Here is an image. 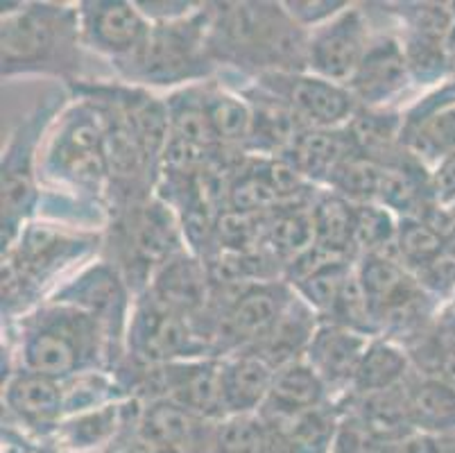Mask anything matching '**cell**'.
Segmentation results:
<instances>
[{
  "mask_svg": "<svg viewBox=\"0 0 455 453\" xmlns=\"http://www.w3.org/2000/svg\"><path fill=\"white\" fill-rule=\"evenodd\" d=\"M310 32L283 3H209V50L218 73L256 80L308 70Z\"/></svg>",
  "mask_w": 455,
  "mask_h": 453,
  "instance_id": "obj_1",
  "label": "cell"
},
{
  "mask_svg": "<svg viewBox=\"0 0 455 453\" xmlns=\"http://www.w3.org/2000/svg\"><path fill=\"white\" fill-rule=\"evenodd\" d=\"M12 368L32 369L57 381L84 372H116L123 363L102 322L77 306L45 299L7 324Z\"/></svg>",
  "mask_w": 455,
  "mask_h": 453,
  "instance_id": "obj_2",
  "label": "cell"
},
{
  "mask_svg": "<svg viewBox=\"0 0 455 453\" xmlns=\"http://www.w3.org/2000/svg\"><path fill=\"white\" fill-rule=\"evenodd\" d=\"M84 41L80 7L68 3H3L0 61L3 80L55 77L66 86L82 82Z\"/></svg>",
  "mask_w": 455,
  "mask_h": 453,
  "instance_id": "obj_3",
  "label": "cell"
},
{
  "mask_svg": "<svg viewBox=\"0 0 455 453\" xmlns=\"http://www.w3.org/2000/svg\"><path fill=\"white\" fill-rule=\"evenodd\" d=\"M102 252V231L35 218L3 252V322L44 304L68 270Z\"/></svg>",
  "mask_w": 455,
  "mask_h": 453,
  "instance_id": "obj_4",
  "label": "cell"
},
{
  "mask_svg": "<svg viewBox=\"0 0 455 453\" xmlns=\"http://www.w3.org/2000/svg\"><path fill=\"white\" fill-rule=\"evenodd\" d=\"M41 189L109 214L105 132L89 100L70 98L45 136L39 161Z\"/></svg>",
  "mask_w": 455,
  "mask_h": 453,
  "instance_id": "obj_5",
  "label": "cell"
},
{
  "mask_svg": "<svg viewBox=\"0 0 455 453\" xmlns=\"http://www.w3.org/2000/svg\"><path fill=\"white\" fill-rule=\"evenodd\" d=\"M186 240L175 211L161 198L114 211L102 231L100 259L123 274L130 290L140 295L168 261L186 252Z\"/></svg>",
  "mask_w": 455,
  "mask_h": 453,
  "instance_id": "obj_6",
  "label": "cell"
},
{
  "mask_svg": "<svg viewBox=\"0 0 455 453\" xmlns=\"http://www.w3.org/2000/svg\"><path fill=\"white\" fill-rule=\"evenodd\" d=\"M66 100H70L66 89H52L36 100V105L19 120L5 150H3V231L0 243L3 252L16 243L30 220L36 218L41 205V177L39 161L44 150L45 136L51 132L52 123L66 109Z\"/></svg>",
  "mask_w": 455,
  "mask_h": 453,
  "instance_id": "obj_7",
  "label": "cell"
},
{
  "mask_svg": "<svg viewBox=\"0 0 455 453\" xmlns=\"http://www.w3.org/2000/svg\"><path fill=\"white\" fill-rule=\"evenodd\" d=\"M121 80L143 89H184L218 75L209 50V3L193 14L168 23H152L139 55L118 70Z\"/></svg>",
  "mask_w": 455,
  "mask_h": 453,
  "instance_id": "obj_8",
  "label": "cell"
},
{
  "mask_svg": "<svg viewBox=\"0 0 455 453\" xmlns=\"http://www.w3.org/2000/svg\"><path fill=\"white\" fill-rule=\"evenodd\" d=\"M215 359L193 320L143 290L136 295L125 334V360L143 368L177 360Z\"/></svg>",
  "mask_w": 455,
  "mask_h": 453,
  "instance_id": "obj_9",
  "label": "cell"
},
{
  "mask_svg": "<svg viewBox=\"0 0 455 453\" xmlns=\"http://www.w3.org/2000/svg\"><path fill=\"white\" fill-rule=\"evenodd\" d=\"M48 299L77 306L93 315L107 329L118 356L125 359V334L136 297L114 265L105 259L91 261L70 279L61 281Z\"/></svg>",
  "mask_w": 455,
  "mask_h": 453,
  "instance_id": "obj_10",
  "label": "cell"
},
{
  "mask_svg": "<svg viewBox=\"0 0 455 453\" xmlns=\"http://www.w3.org/2000/svg\"><path fill=\"white\" fill-rule=\"evenodd\" d=\"M256 86L281 100L304 127L340 130L361 109L349 86L335 85L310 70L304 73H267L256 77Z\"/></svg>",
  "mask_w": 455,
  "mask_h": 453,
  "instance_id": "obj_11",
  "label": "cell"
},
{
  "mask_svg": "<svg viewBox=\"0 0 455 453\" xmlns=\"http://www.w3.org/2000/svg\"><path fill=\"white\" fill-rule=\"evenodd\" d=\"M3 424L19 426V444L30 449L45 440L66 419V401L61 381L32 372V369L12 368L3 385Z\"/></svg>",
  "mask_w": 455,
  "mask_h": 453,
  "instance_id": "obj_12",
  "label": "cell"
},
{
  "mask_svg": "<svg viewBox=\"0 0 455 453\" xmlns=\"http://www.w3.org/2000/svg\"><path fill=\"white\" fill-rule=\"evenodd\" d=\"M370 12L365 5L351 3L345 12L329 23L310 30L308 36V70L335 85L349 86L355 70L361 69L371 44Z\"/></svg>",
  "mask_w": 455,
  "mask_h": 453,
  "instance_id": "obj_13",
  "label": "cell"
},
{
  "mask_svg": "<svg viewBox=\"0 0 455 453\" xmlns=\"http://www.w3.org/2000/svg\"><path fill=\"white\" fill-rule=\"evenodd\" d=\"M77 7L84 48L109 60L116 73L139 55L150 36L152 23L136 3L84 0Z\"/></svg>",
  "mask_w": 455,
  "mask_h": 453,
  "instance_id": "obj_14",
  "label": "cell"
},
{
  "mask_svg": "<svg viewBox=\"0 0 455 453\" xmlns=\"http://www.w3.org/2000/svg\"><path fill=\"white\" fill-rule=\"evenodd\" d=\"M143 404L139 399H118L100 409L66 417L41 442L32 444L30 453H105L125 431L134 429Z\"/></svg>",
  "mask_w": 455,
  "mask_h": 453,
  "instance_id": "obj_15",
  "label": "cell"
},
{
  "mask_svg": "<svg viewBox=\"0 0 455 453\" xmlns=\"http://www.w3.org/2000/svg\"><path fill=\"white\" fill-rule=\"evenodd\" d=\"M415 85L405 50L396 32H374L361 69L355 70L349 91L361 109H396L405 91Z\"/></svg>",
  "mask_w": 455,
  "mask_h": 453,
  "instance_id": "obj_16",
  "label": "cell"
},
{
  "mask_svg": "<svg viewBox=\"0 0 455 453\" xmlns=\"http://www.w3.org/2000/svg\"><path fill=\"white\" fill-rule=\"evenodd\" d=\"M371 338L333 322H322L315 331L304 360L324 381L335 404L349 397L355 372L370 347Z\"/></svg>",
  "mask_w": 455,
  "mask_h": 453,
  "instance_id": "obj_17",
  "label": "cell"
},
{
  "mask_svg": "<svg viewBox=\"0 0 455 453\" xmlns=\"http://www.w3.org/2000/svg\"><path fill=\"white\" fill-rule=\"evenodd\" d=\"M215 424V419L190 413L171 401H150L140 410L139 433L161 453H206Z\"/></svg>",
  "mask_w": 455,
  "mask_h": 453,
  "instance_id": "obj_18",
  "label": "cell"
},
{
  "mask_svg": "<svg viewBox=\"0 0 455 453\" xmlns=\"http://www.w3.org/2000/svg\"><path fill=\"white\" fill-rule=\"evenodd\" d=\"M354 155H358L349 130H304L295 139L279 159L288 161L308 184L317 189H329L335 173L347 164Z\"/></svg>",
  "mask_w": 455,
  "mask_h": 453,
  "instance_id": "obj_19",
  "label": "cell"
},
{
  "mask_svg": "<svg viewBox=\"0 0 455 453\" xmlns=\"http://www.w3.org/2000/svg\"><path fill=\"white\" fill-rule=\"evenodd\" d=\"M211 286L213 284H211V274L204 261L186 249L155 274L148 290L161 304L171 306L172 311L196 322L209 306Z\"/></svg>",
  "mask_w": 455,
  "mask_h": 453,
  "instance_id": "obj_20",
  "label": "cell"
},
{
  "mask_svg": "<svg viewBox=\"0 0 455 453\" xmlns=\"http://www.w3.org/2000/svg\"><path fill=\"white\" fill-rule=\"evenodd\" d=\"M403 148L430 170L455 155V100L442 105H421L403 114Z\"/></svg>",
  "mask_w": 455,
  "mask_h": 453,
  "instance_id": "obj_21",
  "label": "cell"
},
{
  "mask_svg": "<svg viewBox=\"0 0 455 453\" xmlns=\"http://www.w3.org/2000/svg\"><path fill=\"white\" fill-rule=\"evenodd\" d=\"M276 369L254 352L222 359V401L229 415H256L266 406Z\"/></svg>",
  "mask_w": 455,
  "mask_h": 453,
  "instance_id": "obj_22",
  "label": "cell"
},
{
  "mask_svg": "<svg viewBox=\"0 0 455 453\" xmlns=\"http://www.w3.org/2000/svg\"><path fill=\"white\" fill-rule=\"evenodd\" d=\"M329 404H335L329 388L317 376L315 369L301 359L276 369L270 397L259 415L266 419H283Z\"/></svg>",
  "mask_w": 455,
  "mask_h": 453,
  "instance_id": "obj_23",
  "label": "cell"
},
{
  "mask_svg": "<svg viewBox=\"0 0 455 453\" xmlns=\"http://www.w3.org/2000/svg\"><path fill=\"white\" fill-rule=\"evenodd\" d=\"M322 318L306 304L304 299L292 297L288 309L281 313L276 324L272 327L270 334L260 340L256 347L245 349V352H254L260 359L267 360L275 369L291 365L295 360H301L310 347V340L320 329Z\"/></svg>",
  "mask_w": 455,
  "mask_h": 453,
  "instance_id": "obj_24",
  "label": "cell"
},
{
  "mask_svg": "<svg viewBox=\"0 0 455 453\" xmlns=\"http://www.w3.org/2000/svg\"><path fill=\"white\" fill-rule=\"evenodd\" d=\"M202 93H204L206 114H209L218 143L231 152L247 155L251 127H254L250 102L218 77L202 82Z\"/></svg>",
  "mask_w": 455,
  "mask_h": 453,
  "instance_id": "obj_25",
  "label": "cell"
},
{
  "mask_svg": "<svg viewBox=\"0 0 455 453\" xmlns=\"http://www.w3.org/2000/svg\"><path fill=\"white\" fill-rule=\"evenodd\" d=\"M412 429L455 438V385L415 372L405 384Z\"/></svg>",
  "mask_w": 455,
  "mask_h": 453,
  "instance_id": "obj_26",
  "label": "cell"
},
{
  "mask_svg": "<svg viewBox=\"0 0 455 453\" xmlns=\"http://www.w3.org/2000/svg\"><path fill=\"white\" fill-rule=\"evenodd\" d=\"M315 202V199H313ZM313 202L283 205L263 215V247L283 268L315 247V224H313Z\"/></svg>",
  "mask_w": 455,
  "mask_h": 453,
  "instance_id": "obj_27",
  "label": "cell"
},
{
  "mask_svg": "<svg viewBox=\"0 0 455 453\" xmlns=\"http://www.w3.org/2000/svg\"><path fill=\"white\" fill-rule=\"evenodd\" d=\"M412 372H415V368H412L408 349L395 340L376 336V338H371L370 347L361 360V368L355 372L349 397H363V394H376L399 388L411 379Z\"/></svg>",
  "mask_w": 455,
  "mask_h": 453,
  "instance_id": "obj_28",
  "label": "cell"
},
{
  "mask_svg": "<svg viewBox=\"0 0 455 453\" xmlns=\"http://www.w3.org/2000/svg\"><path fill=\"white\" fill-rule=\"evenodd\" d=\"M358 155L386 166L403 152V114L399 109H358L347 125Z\"/></svg>",
  "mask_w": 455,
  "mask_h": 453,
  "instance_id": "obj_29",
  "label": "cell"
},
{
  "mask_svg": "<svg viewBox=\"0 0 455 453\" xmlns=\"http://www.w3.org/2000/svg\"><path fill=\"white\" fill-rule=\"evenodd\" d=\"M405 349L417 372L455 385V306L440 311L426 334Z\"/></svg>",
  "mask_w": 455,
  "mask_h": 453,
  "instance_id": "obj_30",
  "label": "cell"
},
{
  "mask_svg": "<svg viewBox=\"0 0 455 453\" xmlns=\"http://www.w3.org/2000/svg\"><path fill=\"white\" fill-rule=\"evenodd\" d=\"M315 247L333 256L354 259V202L322 189L313 202Z\"/></svg>",
  "mask_w": 455,
  "mask_h": 453,
  "instance_id": "obj_31",
  "label": "cell"
},
{
  "mask_svg": "<svg viewBox=\"0 0 455 453\" xmlns=\"http://www.w3.org/2000/svg\"><path fill=\"white\" fill-rule=\"evenodd\" d=\"M165 105H168L172 139H180L188 145H196V148L209 150V152L225 150L218 143L213 127H211L204 105V93H202V82L200 85H190L184 86V89L172 91L165 98Z\"/></svg>",
  "mask_w": 455,
  "mask_h": 453,
  "instance_id": "obj_32",
  "label": "cell"
},
{
  "mask_svg": "<svg viewBox=\"0 0 455 453\" xmlns=\"http://www.w3.org/2000/svg\"><path fill=\"white\" fill-rule=\"evenodd\" d=\"M354 259H333L324 261V263L315 265L313 270H308L306 274H301L299 279H295L291 286L297 293V297H301L310 309L315 311L317 315L324 320H329V315L333 313L338 299H340L342 290H345L347 281H349L351 272H354Z\"/></svg>",
  "mask_w": 455,
  "mask_h": 453,
  "instance_id": "obj_33",
  "label": "cell"
},
{
  "mask_svg": "<svg viewBox=\"0 0 455 453\" xmlns=\"http://www.w3.org/2000/svg\"><path fill=\"white\" fill-rule=\"evenodd\" d=\"M399 218L379 202L354 205V255H386L395 252Z\"/></svg>",
  "mask_w": 455,
  "mask_h": 453,
  "instance_id": "obj_34",
  "label": "cell"
},
{
  "mask_svg": "<svg viewBox=\"0 0 455 453\" xmlns=\"http://www.w3.org/2000/svg\"><path fill=\"white\" fill-rule=\"evenodd\" d=\"M444 236L435 227H430L424 218L399 220L395 252L401 263L412 274H419L421 270L428 268L444 252Z\"/></svg>",
  "mask_w": 455,
  "mask_h": 453,
  "instance_id": "obj_35",
  "label": "cell"
},
{
  "mask_svg": "<svg viewBox=\"0 0 455 453\" xmlns=\"http://www.w3.org/2000/svg\"><path fill=\"white\" fill-rule=\"evenodd\" d=\"M266 422L256 415H229L215 424L206 453H263Z\"/></svg>",
  "mask_w": 455,
  "mask_h": 453,
  "instance_id": "obj_36",
  "label": "cell"
},
{
  "mask_svg": "<svg viewBox=\"0 0 455 453\" xmlns=\"http://www.w3.org/2000/svg\"><path fill=\"white\" fill-rule=\"evenodd\" d=\"M380 177H383V168L376 161L365 159L361 155H354L335 173V177L331 180L326 190H333V193L342 195V198L354 202V205L379 202Z\"/></svg>",
  "mask_w": 455,
  "mask_h": 453,
  "instance_id": "obj_37",
  "label": "cell"
},
{
  "mask_svg": "<svg viewBox=\"0 0 455 453\" xmlns=\"http://www.w3.org/2000/svg\"><path fill=\"white\" fill-rule=\"evenodd\" d=\"M351 3L347 0H285L283 10L304 30H315L320 25L345 12Z\"/></svg>",
  "mask_w": 455,
  "mask_h": 453,
  "instance_id": "obj_38",
  "label": "cell"
},
{
  "mask_svg": "<svg viewBox=\"0 0 455 453\" xmlns=\"http://www.w3.org/2000/svg\"><path fill=\"white\" fill-rule=\"evenodd\" d=\"M139 10L146 14V19L150 23H168V20H177V19H184V16L193 14V12L200 7V3H136Z\"/></svg>",
  "mask_w": 455,
  "mask_h": 453,
  "instance_id": "obj_39",
  "label": "cell"
},
{
  "mask_svg": "<svg viewBox=\"0 0 455 453\" xmlns=\"http://www.w3.org/2000/svg\"><path fill=\"white\" fill-rule=\"evenodd\" d=\"M430 182H433V193L437 202H446L455 195V155L442 159L435 168L430 170Z\"/></svg>",
  "mask_w": 455,
  "mask_h": 453,
  "instance_id": "obj_40",
  "label": "cell"
},
{
  "mask_svg": "<svg viewBox=\"0 0 455 453\" xmlns=\"http://www.w3.org/2000/svg\"><path fill=\"white\" fill-rule=\"evenodd\" d=\"M105 453H161V451L139 433V424H136L134 429L125 431V433L116 440Z\"/></svg>",
  "mask_w": 455,
  "mask_h": 453,
  "instance_id": "obj_41",
  "label": "cell"
}]
</instances>
